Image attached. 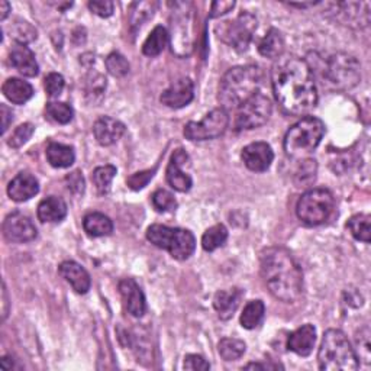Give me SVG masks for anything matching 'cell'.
I'll list each match as a JSON object with an SVG mask.
<instances>
[{
    "mask_svg": "<svg viewBox=\"0 0 371 371\" xmlns=\"http://www.w3.org/2000/svg\"><path fill=\"white\" fill-rule=\"evenodd\" d=\"M272 92L289 115H303L318 103V90L310 66L299 57L279 58L271 71Z\"/></svg>",
    "mask_w": 371,
    "mask_h": 371,
    "instance_id": "cell-1",
    "label": "cell"
},
{
    "mask_svg": "<svg viewBox=\"0 0 371 371\" xmlns=\"http://www.w3.org/2000/svg\"><path fill=\"white\" fill-rule=\"evenodd\" d=\"M261 276L270 293L284 303H295L303 291V272L299 263L283 247H270L260 256Z\"/></svg>",
    "mask_w": 371,
    "mask_h": 371,
    "instance_id": "cell-2",
    "label": "cell"
},
{
    "mask_svg": "<svg viewBox=\"0 0 371 371\" xmlns=\"http://www.w3.org/2000/svg\"><path fill=\"white\" fill-rule=\"evenodd\" d=\"M263 71L257 66H238L228 70L219 83V102L222 108L238 109L249 97L259 93Z\"/></svg>",
    "mask_w": 371,
    "mask_h": 371,
    "instance_id": "cell-3",
    "label": "cell"
},
{
    "mask_svg": "<svg viewBox=\"0 0 371 371\" xmlns=\"http://www.w3.org/2000/svg\"><path fill=\"white\" fill-rule=\"evenodd\" d=\"M318 363L323 371H356L358 368L356 351L340 329H328L323 334Z\"/></svg>",
    "mask_w": 371,
    "mask_h": 371,
    "instance_id": "cell-4",
    "label": "cell"
},
{
    "mask_svg": "<svg viewBox=\"0 0 371 371\" xmlns=\"http://www.w3.org/2000/svg\"><path fill=\"white\" fill-rule=\"evenodd\" d=\"M173 8L174 9L168 34L171 52L180 58H184L194 51V44H196L194 8L190 2H175Z\"/></svg>",
    "mask_w": 371,
    "mask_h": 371,
    "instance_id": "cell-5",
    "label": "cell"
},
{
    "mask_svg": "<svg viewBox=\"0 0 371 371\" xmlns=\"http://www.w3.org/2000/svg\"><path fill=\"white\" fill-rule=\"evenodd\" d=\"M323 135V122L314 116H306L287 131L284 136V151L290 159H305L317 150Z\"/></svg>",
    "mask_w": 371,
    "mask_h": 371,
    "instance_id": "cell-6",
    "label": "cell"
},
{
    "mask_svg": "<svg viewBox=\"0 0 371 371\" xmlns=\"http://www.w3.org/2000/svg\"><path fill=\"white\" fill-rule=\"evenodd\" d=\"M151 244L166 249L175 260H187L196 249V238L187 229L170 228L166 225H151L147 231Z\"/></svg>",
    "mask_w": 371,
    "mask_h": 371,
    "instance_id": "cell-7",
    "label": "cell"
},
{
    "mask_svg": "<svg viewBox=\"0 0 371 371\" xmlns=\"http://www.w3.org/2000/svg\"><path fill=\"white\" fill-rule=\"evenodd\" d=\"M326 82L337 90H349L361 80V67L357 58L347 52L332 54L325 64Z\"/></svg>",
    "mask_w": 371,
    "mask_h": 371,
    "instance_id": "cell-8",
    "label": "cell"
},
{
    "mask_svg": "<svg viewBox=\"0 0 371 371\" xmlns=\"http://www.w3.org/2000/svg\"><path fill=\"white\" fill-rule=\"evenodd\" d=\"M335 201L326 189H310L302 194L298 202V218L309 226H317L329 219L334 212Z\"/></svg>",
    "mask_w": 371,
    "mask_h": 371,
    "instance_id": "cell-9",
    "label": "cell"
},
{
    "mask_svg": "<svg viewBox=\"0 0 371 371\" xmlns=\"http://www.w3.org/2000/svg\"><path fill=\"white\" fill-rule=\"evenodd\" d=\"M256 29H257L256 16L248 12H242L235 21L221 24L217 28V32L225 44H228L233 50H237L238 52H244L248 50Z\"/></svg>",
    "mask_w": 371,
    "mask_h": 371,
    "instance_id": "cell-10",
    "label": "cell"
},
{
    "mask_svg": "<svg viewBox=\"0 0 371 371\" xmlns=\"http://www.w3.org/2000/svg\"><path fill=\"white\" fill-rule=\"evenodd\" d=\"M229 125V116L224 108L210 110L201 122H189L184 136L190 141H208L221 136Z\"/></svg>",
    "mask_w": 371,
    "mask_h": 371,
    "instance_id": "cell-11",
    "label": "cell"
},
{
    "mask_svg": "<svg viewBox=\"0 0 371 371\" xmlns=\"http://www.w3.org/2000/svg\"><path fill=\"white\" fill-rule=\"evenodd\" d=\"M272 105L268 97L261 93H256L238 108L235 128L237 131H244L263 126L270 119Z\"/></svg>",
    "mask_w": 371,
    "mask_h": 371,
    "instance_id": "cell-12",
    "label": "cell"
},
{
    "mask_svg": "<svg viewBox=\"0 0 371 371\" xmlns=\"http://www.w3.org/2000/svg\"><path fill=\"white\" fill-rule=\"evenodd\" d=\"M5 238L10 242H29L36 238V228L32 219L21 212H13L3 222Z\"/></svg>",
    "mask_w": 371,
    "mask_h": 371,
    "instance_id": "cell-13",
    "label": "cell"
},
{
    "mask_svg": "<svg viewBox=\"0 0 371 371\" xmlns=\"http://www.w3.org/2000/svg\"><path fill=\"white\" fill-rule=\"evenodd\" d=\"M335 16L338 21L351 28H367L370 24V3L345 2L335 5Z\"/></svg>",
    "mask_w": 371,
    "mask_h": 371,
    "instance_id": "cell-14",
    "label": "cell"
},
{
    "mask_svg": "<svg viewBox=\"0 0 371 371\" xmlns=\"http://www.w3.org/2000/svg\"><path fill=\"white\" fill-rule=\"evenodd\" d=\"M242 161L251 171H267L275 160V152L267 143H252L242 150Z\"/></svg>",
    "mask_w": 371,
    "mask_h": 371,
    "instance_id": "cell-15",
    "label": "cell"
},
{
    "mask_svg": "<svg viewBox=\"0 0 371 371\" xmlns=\"http://www.w3.org/2000/svg\"><path fill=\"white\" fill-rule=\"evenodd\" d=\"M194 97V85L187 77H182V79L175 80L168 89H166L160 97L163 105L180 109L187 106Z\"/></svg>",
    "mask_w": 371,
    "mask_h": 371,
    "instance_id": "cell-16",
    "label": "cell"
},
{
    "mask_svg": "<svg viewBox=\"0 0 371 371\" xmlns=\"http://www.w3.org/2000/svg\"><path fill=\"white\" fill-rule=\"evenodd\" d=\"M189 161V155L186 151L183 150H177L173 155H171V160L168 163L167 171H166V177L168 184L177 191H189L191 189V179L190 175L186 174L182 167Z\"/></svg>",
    "mask_w": 371,
    "mask_h": 371,
    "instance_id": "cell-17",
    "label": "cell"
},
{
    "mask_svg": "<svg viewBox=\"0 0 371 371\" xmlns=\"http://www.w3.org/2000/svg\"><path fill=\"white\" fill-rule=\"evenodd\" d=\"M119 291L129 314L135 318H141L147 310V303L138 283L133 279H124L119 283Z\"/></svg>",
    "mask_w": 371,
    "mask_h": 371,
    "instance_id": "cell-18",
    "label": "cell"
},
{
    "mask_svg": "<svg viewBox=\"0 0 371 371\" xmlns=\"http://www.w3.org/2000/svg\"><path fill=\"white\" fill-rule=\"evenodd\" d=\"M125 129L126 128L121 121L110 118V116H102L93 125L94 138L103 147H109L121 140V136L125 133Z\"/></svg>",
    "mask_w": 371,
    "mask_h": 371,
    "instance_id": "cell-19",
    "label": "cell"
},
{
    "mask_svg": "<svg viewBox=\"0 0 371 371\" xmlns=\"http://www.w3.org/2000/svg\"><path fill=\"white\" fill-rule=\"evenodd\" d=\"M315 342H317V329L314 325L307 323L296 329L293 334H290L287 341V348L300 357H307L310 356L312 351H314Z\"/></svg>",
    "mask_w": 371,
    "mask_h": 371,
    "instance_id": "cell-20",
    "label": "cell"
},
{
    "mask_svg": "<svg viewBox=\"0 0 371 371\" xmlns=\"http://www.w3.org/2000/svg\"><path fill=\"white\" fill-rule=\"evenodd\" d=\"M58 272H60V276L70 283V286L77 291L80 293V295H85L90 290L92 286V280L89 272L75 261H64L58 267Z\"/></svg>",
    "mask_w": 371,
    "mask_h": 371,
    "instance_id": "cell-21",
    "label": "cell"
},
{
    "mask_svg": "<svg viewBox=\"0 0 371 371\" xmlns=\"http://www.w3.org/2000/svg\"><path fill=\"white\" fill-rule=\"evenodd\" d=\"M40 191V183L29 173H21L9 183L8 194L15 202H25Z\"/></svg>",
    "mask_w": 371,
    "mask_h": 371,
    "instance_id": "cell-22",
    "label": "cell"
},
{
    "mask_svg": "<svg viewBox=\"0 0 371 371\" xmlns=\"http://www.w3.org/2000/svg\"><path fill=\"white\" fill-rule=\"evenodd\" d=\"M242 296H244V291L237 287L228 289V290H219L213 298V307L218 312L219 318L224 321L232 318L242 300Z\"/></svg>",
    "mask_w": 371,
    "mask_h": 371,
    "instance_id": "cell-23",
    "label": "cell"
},
{
    "mask_svg": "<svg viewBox=\"0 0 371 371\" xmlns=\"http://www.w3.org/2000/svg\"><path fill=\"white\" fill-rule=\"evenodd\" d=\"M10 63L12 66L21 73L25 77H35L38 75V71H40V67H38V63L35 60V54L27 47L16 44L10 52Z\"/></svg>",
    "mask_w": 371,
    "mask_h": 371,
    "instance_id": "cell-24",
    "label": "cell"
},
{
    "mask_svg": "<svg viewBox=\"0 0 371 371\" xmlns=\"http://www.w3.org/2000/svg\"><path fill=\"white\" fill-rule=\"evenodd\" d=\"M67 205L61 198L50 196L38 206V219L41 222H60L66 218Z\"/></svg>",
    "mask_w": 371,
    "mask_h": 371,
    "instance_id": "cell-25",
    "label": "cell"
},
{
    "mask_svg": "<svg viewBox=\"0 0 371 371\" xmlns=\"http://www.w3.org/2000/svg\"><path fill=\"white\" fill-rule=\"evenodd\" d=\"M2 90H3V94L15 105H24L34 96L32 86L28 82L16 79V77L8 79L3 83Z\"/></svg>",
    "mask_w": 371,
    "mask_h": 371,
    "instance_id": "cell-26",
    "label": "cell"
},
{
    "mask_svg": "<svg viewBox=\"0 0 371 371\" xmlns=\"http://www.w3.org/2000/svg\"><path fill=\"white\" fill-rule=\"evenodd\" d=\"M284 38L279 29L271 28L259 44V51L270 60H279L284 52Z\"/></svg>",
    "mask_w": 371,
    "mask_h": 371,
    "instance_id": "cell-27",
    "label": "cell"
},
{
    "mask_svg": "<svg viewBox=\"0 0 371 371\" xmlns=\"http://www.w3.org/2000/svg\"><path fill=\"white\" fill-rule=\"evenodd\" d=\"M83 228L89 237H106L113 232L112 221L103 213L93 212L89 213L83 219Z\"/></svg>",
    "mask_w": 371,
    "mask_h": 371,
    "instance_id": "cell-28",
    "label": "cell"
},
{
    "mask_svg": "<svg viewBox=\"0 0 371 371\" xmlns=\"http://www.w3.org/2000/svg\"><path fill=\"white\" fill-rule=\"evenodd\" d=\"M45 154H47L48 163L55 168H67L75 160V154H74L73 147L58 144V143H51L47 147Z\"/></svg>",
    "mask_w": 371,
    "mask_h": 371,
    "instance_id": "cell-29",
    "label": "cell"
},
{
    "mask_svg": "<svg viewBox=\"0 0 371 371\" xmlns=\"http://www.w3.org/2000/svg\"><path fill=\"white\" fill-rule=\"evenodd\" d=\"M105 90H106L105 77L94 70L90 71L86 77V83H85L86 99L93 105L101 103L105 96Z\"/></svg>",
    "mask_w": 371,
    "mask_h": 371,
    "instance_id": "cell-30",
    "label": "cell"
},
{
    "mask_svg": "<svg viewBox=\"0 0 371 371\" xmlns=\"http://www.w3.org/2000/svg\"><path fill=\"white\" fill-rule=\"evenodd\" d=\"M159 8L157 2H136L131 5L129 22L132 29L141 28L150 17H152L155 9Z\"/></svg>",
    "mask_w": 371,
    "mask_h": 371,
    "instance_id": "cell-31",
    "label": "cell"
},
{
    "mask_svg": "<svg viewBox=\"0 0 371 371\" xmlns=\"http://www.w3.org/2000/svg\"><path fill=\"white\" fill-rule=\"evenodd\" d=\"M168 41V32L163 27H155L143 45V52L147 57H157L163 52Z\"/></svg>",
    "mask_w": 371,
    "mask_h": 371,
    "instance_id": "cell-32",
    "label": "cell"
},
{
    "mask_svg": "<svg viewBox=\"0 0 371 371\" xmlns=\"http://www.w3.org/2000/svg\"><path fill=\"white\" fill-rule=\"evenodd\" d=\"M265 314V306L261 300H251L247 303L241 314V325L245 329H254L257 328Z\"/></svg>",
    "mask_w": 371,
    "mask_h": 371,
    "instance_id": "cell-33",
    "label": "cell"
},
{
    "mask_svg": "<svg viewBox=\"0 0 371 371\" xmlns=\"http://www.w3.org/2000/svg\"><path fill=\"white\" fill-rule=\"evenodd\" d=\"M228 240V229L224 225H214L209 228L202 237V247L205 251L212 252L221 248Z\"/></svg>",
    "mask_w": 371,
    "mask_h": 371,
    "instance_id": "cell-34",
    "label": "cell"
},
{
    "mask_svg": "<svg viewBox=\"0 0 371 371\" xmlns=\"http://www.w3.org/2000/svg\"><path fill=\"white\" fill-rule=\"evenodd\" d=\"M370 221H371V218L368 217V214L360 213V214H356V217L351 218L348 221L347 226L351 231V233H353V237L356 240L368 244L370 242V235H371Z\"/></svg>",
    "mask_w": 371,
    "mask_h": 371,
    "instance_id": "cell-35",
    "label": "cell"
},
{
    "mask_svg": "<svg viewBox=\"0 0 371 371\" xmlns=\"http://www.w3.org/2000/svg\"><path fill=\"white\" fill-rule=\"evenodd\" d=\"M245 342L237 338H224L218 345L219 354L225 361H235L241 358L245 353Z\"/></svg>",
    "mask_w": 371,
    "mask_h": 371,
    "instance_id": "cell-36",
    "label": "cell"
},
{
    "mask_svg": "<svg viewBox=\"0 0 371 371\" xmlns=\"http://www.w3.org/2000/svg\"><path fill=\"white\" fill-rule=\"evenodd\" d=\"M9 31L13 40L21 45H27L36 40V29L29 22L22 21V19H16Z\"/></svg>",
    "mask_w": 371,
    "mask_h": 371,
    "instance_id": "cell-37",
    "label": "cell"
},
{
    "mask_svg": "<svg viewBox=\"0 0 371 371\" xmlns=\"http://www.w3.org/2000/svg\"><path fill=\"white\" fill-rule=\"evenodd\" d=\"M116 175V168L113 166H102L97 167L93 174H92V180L96 186V189L99 190V193L105 194L110 189V183L115 179Z\"/></svg>",
    "mask_w": 371,
    "mask_h": 371,
    "instance_id": "cell-38",
    "label": "cell"
},
{
    "mask_svg": "<svg viewBox=\"0 0 371 371\" xmlns=\"http://www.w3.org/2000/svg\"><path fill=\"white\" fill-rule=\"evenodd\" d=\"M73 108L67 103H61V102H51L47 105V116L57 122V124H61L66 125L68 122H71L73 119Z\"/></svg>",
    "mask_w": 371,
    "mask_h": 371,
    "instance_id": "cell-39",
    "label": "cell"
},
{
    "mask_svg": "<svg viewBox=\"0 0 371 371\" xmlns=\"http://www.w3.org/2000/svg\"><path fill=\"white\" fill-rule=\"evenodd\" d=\"M106 68L113 77H124L129 73V63L119 52H112L106 58Z\"/></svg>",
    "mask_w": 371,
    "mask_h": 371,
    "instance_id": "cell-40",
    "label": "cell"
},
{
    "mask_svg": "<svg viewBox=\"0 0 371 371\" xmlns=\"http://www.w3.org/2000/svg\"><path fill=\"white\" fill-rule=\"evenodd\" d=\"M317 171H318V164L315 160L307 159L302 161L298 173H296V184L298 186H306L310 184L312 182H315L317 179Z\"/></svg>",
    "mask_w": 371,
    "mask_h": 371,
    "instance_id": "cell-41",
    "label": "cell"
},
{
    "mask_svg": "<svg viewBox=\"0 0 371 371\" xmlns=\"http://www.w3.org/2000/svg\"><path fill=\"white\" fill-rule=\"evenodd\" d=\"M152 205L159 212H173L177 208V201L167 190H157L152 194Z\"/></svg>",
    "mask_w": 371,
    "mask_h": 371,
    "instance_id": "cell-42",
    "label": "cell"
},
{
    "mask_svg": "<svg viewBox=\"0 0 371 371\" xmlns=\"http://www.w3.org/2000/svg\"><path fill=\"white\" fill-rule=\"evenodd\" d=\"M35 131V126L32 124H24L17 126L16 131L12 133V136L8 141V145L12 148H21L24 144L28 143V140L32 136Z\"/></svg>",
    "mask_w": 371,
    "mask_h": 371,
    "instance_id": "cell-43",
    "label": "cell"
},
{
    "mask_svg": "<svg viewBox=\"0 0 371 371\" xmlns=\"http://www.w3.org/2000/svg\"><path fill=\"white\" fill-rule=\"evenodd\" d=\"M64 77L58 73H50L45 77V92L50 97H58L64 90Z\"/></svg>",
    "mask_w": 371,
    "mask_h": 371,
    "instance_id": "cell-44",
    "label": "cell"
},
{
    "mask_svg": "<svg viewBox=\"0 0 371 371\" xmlns=\"http://www.w3.org/2000/svg\"><path fill=\"white\" fill-rule=\"evenodd\" d=\"M154 173H155V168L154 170H145V171H141V173H135L126 180V183H128V186L132 190H141L154 177Z\"/></svg>",
    "mask_w": 371,
    "mask_h": 371,
    "instance_id": "cell-45",
    "label": "cell"
},
{
    "mask_svg": "<svg viewBox=\"0 0 371 371\" xmlns=\"http://www.w3.org/2000/svg\"><path fill=\"white\" fill-rule=\"evenodd\" d=\"M356 342L358 347L360 358L368 364L370 363V330L367 326L360 330V334H357Z\"/></svg>",
    "mask_w": 371,
    "mask_h": 371,
    "instance_id": "cell-46",
    "label": "cell"
},
{
    "mask_svg": "<svg viewBox=\"0 0 371 371\" xmlns=\"http://www.w3.org/2000/svg\"><path fill=\"white\" fill-rule=\"evenodd\" d=\"M89 8L101 17H109L113 13V3L110 0H92L89 2Z\"/></svg>",
    "mask_w": 371,
    "mask_h": 371,
    "instance_id": "cell-47",
    "label": "cell"
},
{
    "mask_svg": "<svg viewBox=\"0 0 371 371\" xmlns=\"http://www.w3.org/2000/svg\"><path fill=\"white\" fill-rule=\"evenodd\" d=\"M66 183H67L68 190H71L75 194H80L85 191V179L79 170L68 174L66 177Z\"/></svg>",
    "mask_w": 371,
    "mask_h": 371,
    "instance_id": "cell-48",
    "label": "cell"
},
{
    "mask_svg": "<svg viewBox=\"0 0 371 371\" xmlns=\"http://www.w3.org/2000/svg\"><path fill=\"white\" fill-rule=\"evenodd\" d=\"M183 367L186 370H193V371H201V370H209L210 368V364L202 357V356H198V354H190V356H186L184 358V364Z\"/></svg>",
    "mask_w": 371,
    "mask_h": 371,
    "instance_id": "cell-49",
    "label": "cell"
},
{
    "mask_svg": "<svg viewBox=\"0 0 371 371\" xmlns=\"http://www.w3.org/2000/svg\"><path fill=\"white\" fill-rule=\"evenodd\" d=\"M235 8V2H213L210 8V17H219Z\"/></svg>",
    "mask_w": 371,
    "mask_h": 371,
    "instance_id": "cell-50",
    "label": "cell"
},
{
    "mask_svg": "<svg viewBox=\"0 0 371 371\" xmlns=\"http://www.w3.org/2000/svg\"><path fill=\"white\" fill-rule=\"evenodd\" d=\"M0 112H2V133H5L9 128V124L12 122V110L6 105H2L0 106Z\"/></svg>",
    "mask_w": 371,
    "mask_h": 371,
    "instance_id": "cell-51",
    "label": "cell"
},
{
    "mask_svg": "<svg viewBox=\"0 0 371 371\" xmlns=\"http://www.w3.org/2000/svg\"><path fill=\"white\" fill-rule=\"evenodd\" d=\"M245 370H276V368H282V365L279 364H260V363H249L244 367Z\"/></svg>",
    "mask_w": 371,
    "mask_h": 371,
    "instance_id": "cell-52",
    "label": "cell"
},
{
    "mask_svg": "<svg viewBox=\"0 0 371 371\" xmlns=\"http://www.w3.org/2000/svg\"><path fill=\"white\" fill-rule=\"evenodd\" d=\"M2 302H3L2 317H3V321H5L6 317H8V312H9V298H8V290H6L5 283H3V289H2Z\"/></svg>",
    "mask_w": 371,
    "mask_h": 371,
    "instance_id": "cell-53",
    "label": "cell"
},
{
    "mask_svg": "<svg viewBox=\"0 0 371 371\" xmlns=\"http://www.w3.org/2000/svg\"><path fill=\"white\" fill-rule=\"evenodd\" d=\"M9 12H10V5L6 2V0H2V2H0V19L5 21Z\"/></svg>",
    "mask_w": 371,
    "mask_h": 371,
    "instance_id": "cell-54",
    "label": "cell"
}]
</instances>
